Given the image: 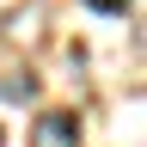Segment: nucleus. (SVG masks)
Returning <instances> with one entry per match:
<instances>
[{
    "label": "nucleus",
    "mask_w": 147,
    "mask_h": 147,
    "mask_svg": "<svg viewBox=\"0 0 147 147\" xmlns=\"http://www.w3.org/2000/svg\"><path fill=\"white\" fill-rule=\"evenodd\" d=\"M31 147H80V123H74L67 110H49V117L31 129Z\"/></svg>",
    "instance_id": "nucleus-1"
},
{
    "label": "nucleus",
    "mask_w": 147,
    "mask_h": 147,
    "mask_svg": "<svg viewBox=\"0 0 147 147\" xmlns=\"http://www.w3.org/2000/svg\"><path fill=\"white\" fill-rule=\"evenodd\" d=\"M0 98H37V80H31V74H25V80L6 74V80H0Z\"/></svg>",
    "instance_id": "nucleus-2"
},
{
    "label": "nucleus",
    "mask_w": 147,
    "mask_h": 147,
    "mask_svg": "<svg viewBox=\"0 0 147 147\" xmlns=\"http://www.w3.org/2000/svg\"><path fill=\"white\" fill-rule=\"evenodd\" d=\"M86 6H92V12H123L129 0H86Z\"/></svg>",
    "instance_id": "nucleus-3"
}]
</instances>
